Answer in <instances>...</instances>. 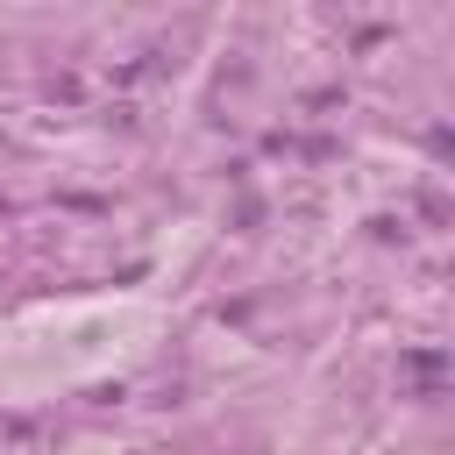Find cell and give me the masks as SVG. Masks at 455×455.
Here are the masks:
<instances>
[{"instance_id": "1", "label": "cell", "mask_w": 455, "mask_h": 455, "mask_svg": "<svg viewBox=\"0 0 455 455\" xmlns=\"http://www.w3.org/2000/svg\"><path fill=\"white\" fill-rule=\"evenodd\" d=\"M0 213H7V199H0Z\"/></svg>"}]
</instances>
